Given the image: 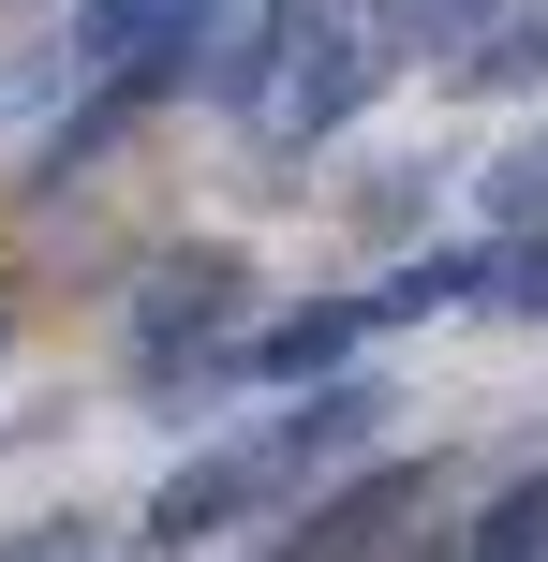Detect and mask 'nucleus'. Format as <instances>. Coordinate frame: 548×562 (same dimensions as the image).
<instances>
[{
  "mask_svg": "<svg viewBox=\"0 0 548 562\" xmlns=\"http://www.w3.org/2000/svg\"><path fill=\"white\" fill-rule=\"evenodd\" d=\"M385 75H401V59H385V30H371V15H312V0H297L282 59H267V89H253V119H267V148H326Z\"/></svg>",
  "mask_w": 548,
  "mask_h": 562,
  "instance_id": "nucleus-4",
  "label": "nucleus"
},
{
  "mask_svg": "<svg viewBox=\"0 0 548 562\" xmlns=\"http://www.w3.org/2000/svg\"><path fill=\"white\" fill-rule=\"evenodd\" d=\"M208 15H223V0H75V30H59L45 75H104V59H134V45H208Z\"/></svg>",
  "mask_w": 548,
  "mask_h": 562,
  "instance_id": "nucleus-6",
  "label": "nucleus"
},
{
  "mask_svg": "<svg viewBox=\"0 0 548 562\" xmlns=\"http://www.w3.org/2000/svg\"><path fill=\"white\" fill-rule=\"evenodd\" d=\"M460 562H548V474H519V488H490V518L460 533Z\"/></svg>",
  "mask_w": 548,
  "mask_h": 562,
  "instance_id": "nucleus-7",
  "label": "nucleus"
},
{
  "mask_svg": "<svg viewBox=\"0 0 548 562\" xmlns=\"http://www.w3.org/2000/svg\"><path fill=\"white\" fill-rule=\"evenodd\" d=\"M0 562H104V533H89V518H30Z\"/></svg>",
  "mask_w": 548,
  "mask_h": 562,
  "instance_id": "nucleus-12",
  "label": "nucleus"
},
{
  "mask_svg": "<svg viewBox=\"0 0 548 562\" xmlns=\"http://www.w3.org/2000/svg\"><path fill=\"white\" fill-rule=\"evenodd\" d=\"M474 267H490V252H415L385 281H326V296L267 311L253 340H223V385H326V370H356L371 340L430 326V311H474Z\"/></svg>",
  "mask_w": 548,
  "mask_h": 562,
  "instance_id": "nucleus-2",
  "label": "nucleus"
},
{
  "mask_svg": "<svg viewBox=\"0 0 548 562\" xmlns=\"http://www.w3.org/2000/svg\"><path fill=\"white\" fill-rule=\"evenodd\" d=\"M430 504V459H371V474H342V488H312V518L282 533V562H385L401 548V518Z\"/></svg>",
  "mask_w": 548,
  "mask_h": 562,
  "instance_id": "nucleus-5",
  "label": "nucleus"
},
{
  "mask_svg": "<svg viewBox=\"0 0 548 562\" xmlns=\"http://www.w3.org/2000/svg\"><path fill=\"white\" fill-rule=\"evenodd\" d=\"M474 311H519V326H548V223H519L490 267H474Z\"/></svg>",
  "mask_w": 548,
  "mask_h": 562,
  "instance_id": "nucleus-8",
  "label": "nucleus"
},
{
  "mask_svg": "<svg viewBox=\"0 0 548 562\" xmlns=\"http://www.w3.org/2000/svg\"><path fill=\"white\" fill-rule=\"evenodd\" d=\"M237 311H253V267H237V252H178V267H148V296H134V385H148V415H193V400L223 385Z\"/></svg>",
  "mask_w": 548,
  "mask_h": 562,
  "instance_id": "nucleus-3",
  "label": "nucleus"
},
{
  "mask_svg": "<svg viewBox=\"0 0 548 562\" xmlns=\"http://www.w3.org/2000/svg\"><path fill=\"white\" fill-rule=\"evenodd\" d=\"M534 59H548V0H519V15H490V45H474L460 75H474V89H519Z\"/></svg>",
  "mask_w": 548,
  "mask_h": 562,
  "instance_id": "nucleus-10",
  "label": "nucleus"
},
{
  "mask_svg": "<svg viewBox=\"0 0 548 562\" xmlns=\"http://www.w3.org/2000/svg\"><path fill=\"white\" fill-rule=\"evenodd\" d=\"M356 15L385 30V59H415V45H460V30H490L504 0H356Z\"/></svg>",
  "mask_w": 548,
  "mask_h": 562,
  "instance_id": "nucleus-9",
  "label": "nucleus"
},
{
  "mask_svg": "<svg viewBox=\"0 0 548 562\" xmlns=\"http://www.w3.org/2000/svg\"><path fill=\"white\" fill-rule=\"evenodd\" d=\"M490 223H504V237H519V223H548V134H519V148L490 164Z\"/></svg>",
  "mask_w": 548,
  "mask_h": 562,
  "instance_id": "nucleus-11",
  "label": "nucleus"
},
{
  "mask_svg": "<svg viewBox=\"0 0 548 562\" xmlns=\"http://www.w3.org/2000/svg\"><path fill=\"white\" fill-rule=\"evenodd\" d=\"M356 445H385V385H371V370H326L297 415H267V429H237V445L178 459V474L148 488L134 533L148 548H223V533H253L267 504H297V488H312L326 459H356Z\"/></svg>",
  "mask_w": 548,
  "mask_h": 562,
  "instance_id": "nucleus-1",
  "label": "nucleus"
}]
</instances>
